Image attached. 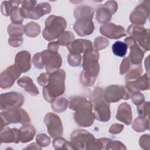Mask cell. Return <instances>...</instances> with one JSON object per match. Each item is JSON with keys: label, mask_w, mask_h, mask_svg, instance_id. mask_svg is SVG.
<instances>
[{"label": "cell", "mask_w": 150, "mask_h": 150, "mask_svg": "<svg viewBox=\"0 0 150 150\" xmlns=\"http://www.w3.org/2000/svg\"><path fill=\"white\" fill-rule=\"evenodd\" d=\"M67 62L70 66L72 67H77L81 64V56L80 54L69 53L67 57Z\"/></svg>", "instance_id": "40"}, {"label": "cell", "mask_w": 150, "mask_h": 150, "mask_svg": "<svg viewBox=\"0 0 150 150\" xmlns=\"http://www.w3.org/2000/svg\"><path fill=\"white\" fill-rule=\"evenodd\" d=\"M137 112L140 117H149V102L144 101L142 104L138 105Z\"/></svg>", "instance_id": "38"}, {"label": "cell", "mask_w": 150, "mask_h": 150, "mask_svg": "<svg viewBox=\"0 0 150 150\" xmlns=\"http://www.w3.org/2000/svg\"><path fill=\"white\" fill-rule=\"evenodd\" d=\"M104 98V91L100 87H95L93 91L89 96L91 102L96 103Z\"/></svg>", "instance_id": "39"}, {"label": "cell", "mask_w": 150, "mask_h": 150, "mask_svg": "<svg viewBox=\"0 0 150 150\" xmlns=\"http://www.w3.org/2000/svg\"><path fill=\"white\" fill-rule=\"evenodd\" d=\"M32 62L34 64L35 67L38 69H43L44 67V65L42 63V57H41V53H36L34 54L33 59H32Z\"/></svg>", "instance_id": "48"}, {"label": "cell", "mask_w": 150, "mask_h": 150, "mask_svg": "<svg viewBox=\"0 0 150 150\" xmlns=\"http://www.w3.org/2000/svg\"><path fill=\"white\" fill-rule=\"evenodd\" d=\"M67 99L63 97L56 98L51 103V107L52 110L56 112H62L65 111L69 104Z\"/></svg>", "instance_id": "29"}, {"label": "cell", "mask_w": 150, "mask_h": 150, "mask_svg": "<svg viewBox=\"0 0 150 150\" xmlns=\"http://www.w3.org/2000/svg\"><path fill=\"white\" fill-rule=\"evenodd\" d=\"M31 54L26 50L18 52L15 59L14 65L21 72L25 73L31 67Z\"/></svg>", "instance_id": "20"}, {"label": "cell", "mask_w": 150, "mask_h": 150, "mask_svg": "<svg viewBox=\"0 0 150 150\" xmlns=\"http://www.w3.org/2000/svg\"><path fill=\"white\" fill-rule=\"evenodd\" d=\"M53 146L54 149H74L71 142L67 141L64 138L59 137L54 138L53 141Z\"/></svg>", "instance_id": "35"}, {"label": "cell", "mask_w": 150, "mask_h": 150, "mask_svg": "<svg viewBox=\"0 0 150 150\" xmlns=\"http://www.w3.org/2000/svg\"><path fill=\"white\" fill-rule=\"evenodd\" d=\"M25 101L24 96L20 93L11 91L1 94V111H6L12 108H19Z\"/></svg>", "instance_id": "8"}, {"label": "cell", "mask_w": 150, "mask_h": 150, "mask_svg": "<svg viewBox=\"0 0 150 150\" xmlns=\"http://www.w3.org/2000/svg\"><path fill=\"white\" fill-rule=\"evenodd\" d=\"M94 114L95 119L101 122L109 121L111 117L110 103L104 99L94 103Z\"/></svg>", "instance_id": "17"}, {"label": "cell", "mask_w": 150, "mask_h": 150, "mask_svg": "<svg viewBox=\"0 0 150 150\" xmlns=\"http://www.w3.org/2000/svg\"><path fill=\"white\" fill-rule=\"evenodd\" d=\"M74 39L73 32L70 31H64L57 38V42L61 46H67L70 44Z\"/></svg>", "instance_id": "34"}, {"label": "cell", "mask_w": 150, "mask_h": 150, "mask_svg": "<svg viewBox=\"0 0 150 150\" xmlns=\"http://www.w3.org/2000/svg\"><path fill=\"white\" fill-rule=\"evenodd\" d=\"M14 6L11 1H4L1 5V12L3 15L8 16L11 15Z\"/></svg>", "instance_id": "43"}, {"label": "cell", "mask_w": 150, "mask_h": 150, "mask_svg": "<svg viewBox=\"0 0 150 150\" xmlns=\"http://www.w3.org/2000/svg\"><path fill=\"white\" fill-rule=\"evenodd\" d=\"M17 84L19 86L23 88L25 91L32 96H35L39 94V92L37 87L29 77L23 76L20 78L18 80Z\"/></svg>", "instance_id": "24"}, {"label": "cell", "mask_w": 150, "mask_h": 150, "mask_svg": "<svg viewBox=\"0 0 150 150\" xmlns=\"http://www.w3.org/2000/svg\"><path fill=\"white\" fill-rule=\"evenodd\" d=\"M40 53L42 63L47 73H50L59 69L62 64V59L58 52L45 50Z\"/></svg>", "instance_id": "10"}, {"label": "cell", "mask_w": 150, "mask_h": 150, "mask_svg": "<svg viewBox=\"0 0 150 150\" xmlns=\"http://www.w3.org/2000/svg\"><path fill=\"white\" fill-rule=\"evenodd\" d=\"M0 141L1 143H19L20 141L19 130L15 128L4 127L0 130Z\"/></svg>", "instance_id": "22"}, {"label": "cell", "mask_w": 150, "mask_h": 150, "mask_svg": "<svg viewBox=\"0 0 150 150\" xmlns=\"http://www.w3.org/2000/svg\"><path fill=\"white\" fill-rule=\"evenodd\" d=\"M131 99L136 105H139L145 101V97L144 94L139 91L133 93L130 96Z\"/></svg>", "instance_id": "44"}, {"label": "cell", "mask_w": 150, "mask_h": 150, "mask_svg": "<svg viewBox=\"0 0 150 150\" xmlns=\"http://www.w3.org/2000/svg\"><path fill=\"white\" fill-rule=\"evenodd\" d=\"M8 33L10 37H21L25 33L22 24L11 23L8 27Z\"/></svg>", "instance_id": "33"}, {"label": "cell", "mask_w": 150, "mask_h": 150, "mask_svg": "<svg viewBox=\"0 0 150 150\" xmlns=\"http://www.w3.org/2000/svg\"><path fill=\"white\" fill-rule=\"evenodd\" d=\"M124 42L130 49V53L128 57L131 64L132 65L141 64L145 52L141 47L138 43L130 36L124 39Z\"/></svg>", "instance_id": "13"}, {"label": "cell", "mask_w": 150, "mask_h": 150, "mask_svg": "<svg viewBox=\"0 0 150 150\" xmlns=\"http://www.w3.org/2000/svg\"><path fill=\"white\" fill-rule=\"evenodd\" d=\"M124 129V125L120 124H113L111 125L109 132L112 134H117L120 133Z\"/></svg>", "instance_id": "51"}, {"label": "cell", "mask_w": 150, "mask_h": 150, "mask_svg": "<svg viewBox=\"0 0 150 150\" xmlns=\"http://www.w3.org/2000/svg\"><path fill=\"white\" fill-rule=\"evenodd\" d=\"M93 9L88 6H79L74 11V16L76 20L92 19L94 15Z\"/></svg>", "instance_id": "25"}, {"label": "cell", "mask_w": 150, "mask_h": 150, "mask_svg": "<svg viewBox=\"0 0 150 150\" xmlns=\"http://www.w3.org/2000/svg\"><path fill=\"white\" fill-rule=\"evenodd\" d=\"M70 53L74 54H80L86 52L93 49V43L90 40L78 39L74 40L70 44L67 46Z\"/></svg>", "instance_id": "19"}, {"label": "cell", "mask_w": 150, "mask_h": 150, "mask_svg": "<svg viewBox=\"0 0 150 150\" xmlns=\"http://www.w3.org/2000/svg\"><path fill=\"white\" fill-rule=\"evenodd\" d=\"M105 149H127V148L122 142L109 139Z\"/></svg>", "instance_id": "41"}, {"label": "cell", "mask_w": 150, "mask_h": 150, "mask_svg": "<svg viewBox=\"0 0 150 150\" xmlns=\"http://www.w3.org/2000/svg\"><path fill=\"white\" fill-rule=\"evenodd\" d=\"M65 79L66 73L63 69H59L50 73L47 84L43 87V95L46 101L52 103L64 93Z\"/></svg>", "instance_id": "3"}, {"label": "cell", "mask_w": 150, "mask_h": 150, "mask_svg": "<svg viewBox=\"0 0 150 150\" xmlns=\"http://www.w3.org/2000/svg\"><path fill=\"white\" fill-rule=\"evenodd\" d=\"M69 108L75 111L74 120L78 125L88 127L94 123L95 116L93 112V104L86 98L71 97L69 101Z\"/></svg>", "instance_id": "1"}, {"label": "cell", "mask_w": 150, "mask_h": 150, "mask_svg": "<svg viewBox=\"0 0 150 150\" xmlns=\"http://www.w3.org/2000/svg\"><path fill=\"white\" fill-rule=\"evenodd\" d=\"M59 47V44L57 42H50L47 46V50L53 52H57Z\"/></svg>", "instance_id": "53"}, {"label": "cell", "mask_w": 150, "mask_h": 150, "mask_svg": "<svg viewBox=\"0 0 150 150\" xmlns=\"http://www.w3.org/2000/svg\"><path fill=\"white\" fill-rule=\"evenodd\" d=\"M128 46L125 42L117 41L112 45L113 53L118 57H124L127 52Z\"/></svg>", "instance_id": "32"}, {"label": "cell", "mask_w": 150, "mask_h": 150, "mask_svg": "<svg viewBox=\"0 0 150 150\" xmlns=\"http://www.w3.org/2000/svg\"><path fill=\"white\" fill-rule=\"evenodd\" d=\"M36 143L42 147L47 146L50 144V138L45 134H40L37 135L36 137Z\"/></svg>", "instance_id": "42"}, {"label": "cell", "mask_w": 150, "mask_h": 150, "mask_svg": "<svg viewBox=\"0 0 150 150\" xmlns=\"http://www.w3.org/2000/svg\"><path fill=\"white\" fill-rule=\"evenodd\" d=\"M49 134L52 138L61 137L63 135V128L60 117L53 112H48L44 118Z\"/></svg>", "instance_id": "11"}, {"label": "cell", "mask_w": 150, "mask_h": 150, "mask_svg": "<svg viewBox=\"0 0 150 150\" xmlns=\"http://www.w3.org/2000/svg\"><path fill=\"white\" fill-rule=\"evenodd\" d=\"M51 11L50 5L46 2H43L38 4L33 9L29 11H23L22 15L24 18L31 19H39L43 15L50 13Z\"/></svg>", "instance_id": "18"}, {"label": "cell", "mask_w": 150, "mask_h": 150, "mask_svg": "<svg viewBox=\"0 0 150 150\" xmlns=\"http://www.w3.org/2000/svg\"><path fill=\"white\" fill-rule=\"evenodd\" d=\"M45 27L42 32V36L45 39L52 41L64 32L66 28V20L61 17L55 15L49 16L45 21Z\"/></svg>", "instance_id": "5"}, {"label": "cell", "mask_w": 150, "mask_h": 150, "mask_svg": "<svg viewBox=\"0 0 150 150\" xmlns=\"http://www.w3.org/2000/svg\"><path fill=\"white\" fill-rule=\"evenodd\" d=\"M20 141L22 143H26L32 141L36 134L35 127L29 124H25L19 128Z\"/></svg>", "instance_id": "26"}, {"label": "cell", "mask_w": 150, "mask_h": 150, "mask_svg": "<svg viewBox=\"0 0 150 150\" xmlns=\"http://www.w3.org/2000/svg\"><path fill=\"white\" fill-rule=\"evenodd\" d=\"M36 1H23L21 2V9L23 11H29L33 9L37 5Z\"/></svg>", "instance_id": "47"}, {"label": "cell", "mask_w": 150, "mask_h": 150, "mask_svg": "<svg viewBox=\"0 0 150 150\" xmlns=\"http://www.w3.org/2000/svg\"><path fill=\"white\" fill-rule=\"evenodd\" d=\"M24 149H42V147L40 146L38 143L33 142Z\"/></svg>", "instance_id": "54"}, {"label": "cell", "mask_w": 150, "mask_h": 150, "mask_svg": "<svg viewBox=\"0 0 150 150\" xmlns=\"http://www.w3.org/2000/svg\"><path fill=\"white\" fill-rule=\"evenodd\" d=\"M1 129L11 123H21L25 125L30 123V118L27 112L21 108H12L1 112Z\"/></svg>", "instance_id": "6"}, {"label": "cell", "mask_w": 150, "mask_h": 150, "mask_svg": "<svg viewBox=\"0 0 150 150\" xmlns=\"http://www.w3.org/2000/svg\"><path fill=\"white\" fill-rule=\"evenodd\" d=\"M112 15L111 12L107 7L103 5L97 9L96 18L98 23L105 24L111 20Z\"/></svg>", "instance_id": "27"}, {"label": "cell", "mask_w": 150, "mask_h": 150, "mask_svg": "<svg viewBox=\"0 0 150 150\" xmlns=\"http://www.w3.org/2000/svg\"><path fill=\"white\" fill-rule=\"evenodd\" d=\"M131 64L129 60L128 57H125L124 58L122 62H121L120 67V73L121 74H124L126 73L131 68Z\"/></svg>", "instance_id": "46"}, {"label": "cell", "mask_w": 150, "mask_h": 150, "mask_svg": "<svg viewBox=\"0 0 150 150\" xmlns=\"http://www.w3.org/2000/svg\"><path fill=\"white\" fill-rule=\"evenodd\" d=\"M116 118L128 125L132 122V110L131 106L127 103L121 104L117 109Z\"/></svg>", "instance_id": "23"}, {"label": "cell", "mask_w": 150, "mask_h": 150, "mask_svg": "<svg viewBox=\"0 0 150 150\" xmlns=\"http://www.w3.org/2000/svg\"><path fill=\"white\" fill-rule=\"evenodd\" d=\"M149 117H142L139 116L135 118L132 124V128L138 132H144L149 129Z\"/></svg>", "instance_id": "28"}, {"label": "cell", "mask_w": 150, "mask_h": 150, "mask_svg": "<svg viewBox=\"0 0 150 150\" xmlns=\"http://www.w3.org/2000/svg\"><path fill=\"white\" fill-rule=\"evenodd\" d=\"M131 94L127 88L123 86L111 85L106 87L104 91V100L108 103H115L120 100H128Z\"/></svg>", "instance_id": "9"}, {"label": "cell", "mask_w": 150, "mask_h": 150, "mask_svg": "<svg viewBox=\"0 0 150 150\" xmlns=\"http://www.w3.org/2000/svg\"><path fill=\"white\" fill-rule=\"evenodd\" d=\"M103 5L107 7L111 12L112 15L115 13L118 9V4L115 1H107Z\"/></svg>", "instance_id": "52"}, {"label": "cell", "mask_w": 150, "mask_h": 150, "mask_svg": "<svg viewBox=\"0 0 150 150\" xmlns=\"http://www.w3.org/2000/svg\"><path fill=\"white\" fill-rule=\"evenodd\" d=\"M21 73L14 64L6 67L1 72L0 75L1 88L5 89L11 87Z\"/></svg>", "instance_id": "14"}, {"label": "cell", "mask_w": 150, "mask_h": 150, "mask_svg": "<svg viewBox=\"0 0 150 150\" xmlns=\"http://www.w3.org/2000/svg\"><path fill=\"white\" fill-rule=\"evenodd\" d=\"M73 29L80 36L91 35L94 30V25L92 19L76 20L73 25Z\"/></svg>", "instance_id": "21"}, {"label": "cell", "mask_w": 150, "mask_h": 150, "mask_svg": "<svg viewBox=\"0 0 150 150\" xmlns=\"http://www.w3.org/2000/svg\"><path fill=\"white\" fill-rule=\"evenodd\" d=\"M23 43V38L21 37H10L8 39V43L13 47L20 46Z\"/></svg>", "instance_id": "49"}, {"label": "cell", "mask_w": 150, "mask_h": 150, "mask_svg": "<svg viewBox=\"0 0 150 150\" xmlns=\"http://www.w3.org/2000/svg\"><path fill=\"white\" fill-rule=\"evenodd\" d=\"M25 33L29 37L35 38L40 32V26L36 22H30L24 26Z\"/></svg>", "instance_id": "31"}, {"label": "cell", "mask_w": 150, "mask_h": 150, "mask_svg": "<svg viewBox=\"0 0 150 150\" xmlns=\"http://www.w3.org/2000/svg\"><path fill=\"white\" fill-rule=\"evenodd\" d=\"M142 66L141 64L131 66L129 70L127 72L125 77L126 81L135 80L138 79L142 73Z\"/></svg>", "instance_id": "30"}, {"label": "cell", "mask_w": 150, "mask_h": 150, "mask_svg": "<svg viewBox=\"0 0 150 150\" xmlns=\"http://www.w3.org/2000/svg\"><path fill=\"white\" fill-rule=\"evenodd\" d=\"M98 59L99 53L95 49L83 53V70L80 76V83L83 86L91 87L95 83L100 71Z\"/></svg>", "instance_id": "2"}, {"label": "cell", "mask_w": 150, "mask_h": 150, "mask_svg": "<svg viewBox=\"0 0 150 150\" xmlns=\"http://www.w3.org/2000/svg\"><path fill=\"white\" fill-rule=\"evenodd\" d=\"M71 144L74 149H101L98 139L87 130L77 129L70 135Z\"/></svg>", "instance_id": "4"}, {"label": "cell", "mask_w": 150, "mask_h": 150, "mask_svg": "<svg viewBox=\"0 0 150 150\" xmlns=\"http://www.w3.org/2000/svg\"><path fill=\"white\" fill-rule=\"evenodd\" d=\"M100 32L101 35L111 39H120L125 36L127 34L124 27L117 25L114 23L103 24L100 28Z\"/></svg>", "instance_id": "15"}, {"label": "cell", "mask_w": 150, "mask_h": 150, "mask_svg": "<svg viewBox=\"0 0 150 150\" xmlns=\"http://www.w3.org/2000/svg\"><path fill=\"white\" fill-rule=\"evenodd\" d=\"M49 77H50V73L47 72L42 73L38 77L37 81L41 86L44 87L47 84L49 79Z\"/></svg>", "instance_id": "50"}, {"label": "cell", "mask_w": 150, "mask_h": 150, "mask_svg": "<svg viewBox=\"0 0 150 150\" xmlns=\"http://www.w3.org/2000/svg\"><path fill=\"white\" fill-rule=\"evenodd\" d=\"M10 16L11 22L15 24H22L24 19L22 9L18 6H14L13 8Z\"/></svg>", "instance_id": "36"}, {"label": "cell", "mask_w": 150, "mask_h": 150, "mask_svg": "<svg viewBox=\"0 0 150 150\" xmlns=\"http://www.w3.org/2000/svg\"><path fill=\"white\" fill-rule=\"evenodd\" d=\"M125 87L131 94L136 91L148 90L150 88L149 73H145L135 80L126 81Z\"/></svg>", "instance_id": "16"}, {"label": "cell", "mask_w": 150, "mask_h": 150, "mask_svg": "<svg viewBox=\"0 0 150 150\" xmlns=\"http://www.w3.org/2000/svg\"><path fill=\"white\" fill-rule=\"evenodd\" d=\"M139 144L140 147L144 149H150V136L148 134L142 135L139 139Z\"/></svg>", "instance_id": "45"}, {"label": "cell", "mask_w": 150, "mask_h": 150, "mask_svg": "<svg viewBox=\"0 0 150 150\" xmlns=\"http://www.w3.org/2000/svg\"><path fill=\"white\" fill-rule=\"evenodd\" d=\"M148 1H144L142 4L136 6L129 15V21L135 25H141L146 23L149 15V5L150 2L146 4Z\"/></svg>", "instance_id": "12"}, {"label": "cell", "mask_w": 150, "mask_h": 150, "mask_svg": "<svg viewBox=\"0 0 150 150\" xmlns=\"http://www.w3.org/2000/svg\"><path fill=\"white\" fill-rule=\"evenodd\" d=\"M127 33L138 43L145 52L149 50V29H145L143 26L132 24L128 26Z\"/></svg>", "instance_id": "7"}, {"label": "cell", "mask_w": 150, "mask_h": 150, "mask_svg": "<svg viewBox=\"0 0 150 150\" xmlns=\"http://www.w3.org/2000/svg\"><path fill=\"white\" fill-rule=\"evenodd\" d=\"M108 45V40L102 36L97 37V38H96L94 42V47L95 48V50L97 51L106 48Z\"/></svg>", "instance_id": "37"}]
</instances>
